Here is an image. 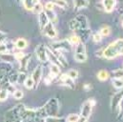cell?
<instances>
[{"label": "cell", "instance_id": "1", "mask_svg": "<svg viewBox=\"0 0 123 122\" xmlns=\"http://www.w3.org/2000/svg\"><path fill=\"white\" fill-rule=\"evenodd\" d=\"M59 109L60 105L58 100L56 98H51L43 107L35 110L36 120H43L45 117L50 116H58Z\"/></svg>", "mask_w": 123, "mask_h": 122}, {"label": "cell", "instance_id": "2", "mask_svg": "<svg viewBox=\"0 0 123 122\" xmlns=\"http://www.w3.org/2000/svg\"><path fill=\"white\" fill-rule=\"evenodd\" d=\"M94 105H95V100L93 98H90V99L86 100L82 104L81 110H80V119H79V121L85 122L89 120Z\"/></svg>", "mask_w": 123, "mask_h": 122}, {"label": "cell", "instance_id": "3", "mask_svg": "<svg viewBox=\"0 0 123 122\" xmlns=\"http://www.w3.org/2000/svg\"><path fill=\"white\" fill-rule=\"evenodd\" d=\"M25 105L18 104L13 108L10 109L5 114V120L8 121H21V112Z\"/></svg>", "mask_w": 123, "mask_h": 122}, {"label": "cell", "instance_id": "4", "mask_svg": "<svg viewBox=\"0 0 123 122\" xmlns=\"http://www.w3.org/2000/svg\"><path fill=\"white\" fill-rule=\"evenodd\" d=\"M52 47L53 50L55 51H59V52H67L70 53L72 51V44L69 42L68 39H63L59 41H55L54 43H52Z\"/></svg>", "mask_w": 123, "mask_h": 122}, {"label": "cell", "instance_id": "5", "mask_svg": "<svg viewBox=\"0 0 123 122\" xmlns=\"http://www.w3.org/2000/svg\"><path fill=\"white\" fill-rule=\"evenodd\" d=\"M35 55L36 58L41 63H46L48 61L47 55V47L44 44H39L35 48Z\"/></svg>", "mask_w": 123, "mask_h": 122}, {"label": "cell", "instance_id": "6", "mask_svg": "<svg viewBox=\"0 0 123 122\" xmlns=\"http://www.w3.org/2000/svg\"><path fill=\"white\" fill-rule=\"evenodd\" d=\"M118 55V50L111 43L108 47H106L105 49H103V57L108 59V60H112L114 58H116Z\"/></svg>", "mask_w": 123, "mask_h": 122}, {"label": "cell", "instance_id": "7", "mask_svg": "<svg viewBox=\"0 0 123 122\" xmlns=\"http://www.w3.org/2000/svg\"><path fill=\"white\" fill-rule=\"evenodd\" d=\"M123 99V89H121L119 92H117V93L114 94V96L112 97L111 99V103H110V106H111V110L112 111H116L119 105V103L121 102V100Z\"/></svg>", "mask_w": 123, "mask_h": 122}, {"label": "cell", "instance_id": "8", "mask_svg": "<svg viewBox=\"0 0 123 122\" xmlns=\"http://www.w3.org/2000/svg\"><path fill=\"white\" fill-rule=\"evenodd\" d=\"M42 31H43V33H44L47 37H49V38H55V37L57 36V31L55 30V26H54V24H53L52 21H50V22L44 27V29L42 30Z\"/></svg>", "mask_w": 123, "mask_h": 122}, {"label": "cell", "instance_id": "9", "mask_svg": "<svg viewBox=\"0 0 123 122\" xmlns=\"http://www.w3.org/2000/svg\"><path fill=\"white\" fill-rule=\"evenodd\" d=\"M59 82L62 83V85L69 87L71 89H74L75 88V83H74V79L71 78L67 73H63L59 76Z\"/></svg>", "mask_w": 123, "mask_h": 122}, {"label": "cell", "instance_id": "10", "mask_svg": "<svg viewBox=\"0 0 123 122\" xmlns=\"http://www.w3.org/2000/svg\"><path fill=\"white\" fill-rule=\"evenodd\" d=\"M42 73H43V70H42L41 66H37L33 70V72L31 73V77H32V79L34 81V88H36L39 85V83H40V81L42 79Z\"/></svg>", "mask_w": 123, "mask_h": 122}, {"label": "cell", "instance_id": "11", "mask_svg": "<svg viewBox=\"0 0 123 122\" xmlns=\"http://www.w3.org/2000/svg\"><path fill=\"white\" fill-rule=\"evenodd\" d=\"M78 31L77 32V35L79 36L80 38V41L83 42V43H87L91 37V34H92V30H90L89 28H86V29H80V30H76Z\"/></svg>", "mask_w": 123, "mask_h": 122}, {"label": "cell", "instance_id": "12", "mask_svg": "<svg viewBox=\"0 0 123 122\" xmlns=\"http://www.w3.org/2000/svg\"><path fill=\"white\" fill-rule=\"evenodd\" d=\"M50 21H51V20H50L48 14H47V12H46V11H43V12H41L38 14V23H39V27H40L41 30H43L44 27H45Z\"/></svg>", "mask_w": 123, "mask_h": 122}, {"label": "cell", "instance_id": "13", "mask_svg": "<svg viewBox=\"0 0 123 122\" xmlns=\"http://www.w3.org/2000/svg\"><path fill=\"white\" fill-rule=\"evenodd\" d=\"M102 5L104 8V11L106 12H114L116 6H117V0H102Z\"/></svg>", "mask_w": 123, "mask_h": 122}, {"label": "cell", "instance_id": "14", "mask_svg": "<svg viewBox=\"0 0 123 122\" xmlns=\"http://www.w3.org/2000/svg\"><path fill=\"white\" fill-rule=\"evenodd\" d=\"M89 6V0H74V7L76 10L86 9Z\"/></svg>", "mask_w": 123, "mask_h": 122}, {"label": "cell", "instance_id": "15", "mask_svg": "<svg viewBox=\"0 0 123 122\" xmlns=\"http://www.w3.org/2000/svg\"><path fill=\"white\" fill-rule=\"evenodd\" d=\"M30 59H31V55H26L20 61H18L20 63V70L21 72H25L28 68V65L30 63Z\"/></svg>", "mask_w": 123, "mask_h": 122}, {"label": "cell", "instance_id": "16", "mask_svg": "<svg viewBox=\"0 0 123 122\" xmlns=\"http://www.w3.org/2000/svg\"><path fill=\"white\" fill-rule=\"evenodd\" d=\"M69 29L73 31H76V30L82 29L81 24L79 23V21L76 18H73L70 22H69Z\"/></svg>", "mask_w": 123, "mask_h": 122}, {"label": "cell", "instance_id": "17", "mask_svg": "<svg viewBox=\"0 0 123 122\" xmlns=\"http://www.w3.org/2000/svg\"><path fill=\"white\" fill-rule=\"evenodd\" d=\"M39 2L40 0H23V7L27 11H32L34 6Z\"/></svg>", "mask_w": 123, "mask_h": 122}, {"label": "cell", "instance_id": "18", "mask_svg": "<svg viewBox=\"0 0 123 122\" xmlns=\"http://www.w3.org/2000/svg\"><path fill=\"white\" fill-rule=\"evenodd\" d=\"M27 47H28V41L25 38H18L15 41V48L16 49L22 51V50H25Z\"/></svg>", "mask_w": 123, "mask_h": 122}, {"label": "cell", "instance_id": "19", "mask_svg": "<svg viewBox=\"0 0 123 122\" xmlns=\"http://www.w3.org/2000/svg\"><path fill=\"white\" fill-rule=\"evenodd\" d=\"M74 60L78 63H83V62H86L88 56H87V54L86 53H78V52H74Z\"/></svg>", "mask_w": 123, "mask_h": 122}, {"label": "cell", "instance_id": "20", "mask_svg": "<svg viewBox=\"0 0 123 122\" xmlns=\"http://www.w3.org/2000/svg\"><path fill=\"white\" fill-rule=\"evenodd\" d=\"M61 66L57 65V64H55V63H51L50 65V73L52 74H54L55 76H58L60 74V72H61V69H60Z\"/></svg>", "mask_w": 123, "mask_h": 122}, {"label": "cell", "instance_id": "21", "mask_svg": "<svg viewBox=\"0 0 123 122\" xmlns=\"http://www.w3.org/2000/svg\"><path fill=\"white\" fill-rule=\"evenodd\" d=\"M75 18H76V19L79 21V23L81 24V27H82V29H86V28H89V21H88V18H87L85 15H82V14H80V15H77Z\"/></svg>", "mask_w": 123, "mask_h": 122}, {"label": "cell", "instance_id": "22", "mask_svg": "<svg viewBox=\"0 0 123 122\" xmlns=\"http://www.w3.org/2000/svg\"><path fill=\"white\" fill-rule=\"evenodd\" d=\"M96 75H97V79L100 80V81H106V80H108L109 77H110V73H109L107 71H105V70L99 71Z\"/></svg>", "mask_w": 123, "mask_h": 122}, {"label": "cell", "instance_id": "23", "mask_svg": "<svg viewBox=\"0 0 123 122\" xmlns=\"http://www.w3.org/2000/svg\"><path fill=\"white\" fill-rule=\"evenodd\" d=\"M12 63L6 62V61H4V60L0 61V70H1V71H4V72H6V73H9L10 71H12Z\"/></svg>", "mask_w": 123, "mask_h": 122}, {"label": "cell", "instance_id": "24", "mask_svg": "<svg viewBox=\"0 0 123 122\" xmlns=\"http://www.w3.org/2000/svg\"><path fill=\"white\" fill-rule=\"evenodd\" d=\"M112 84L117 90H121L123 89V78H113Z\"/></svg>", "mask_w": 123, "mask_h": 122}, {"label": "cell", "instance_id": "25", "mask_svg": "<svg viewBox=\"0 0 123 122\" xmlns=\"http://www.w3.org/2000/svg\"><path fill=\"white\" fill-rule=\"evenodd\" d=\"M1 59L6 62H9V63H12L13 61H16L15 57H14V55L12 54H4V55H1Z\"/></svg>", "mask_w": 123, "mask_h": 122}, {"label": "cell", "instance_id": "26", "mask_svg": "<svg viewBox=\"0 0 123 122\" xmlns=\"http://www.w3.org/2000/svg\"><path fill=\"white\" fill-rule=\"evenodd\" d=\"M24 86H25L28 90H31V89L34 88V81H33L31 75V76H27V78H26V80H25V82H24Z\"/></svg>", "mask_w": 123, "mask_h": 122}, {"label": "cell", "instance_id": "27", "mask_svg": "<svg viewBox=\"0 0 123 122\" xmlns=\"http://www.w3.org/2000/svg\"><path fill=\"white\" fill-rule=\"evenodd\" d=\"M68 40H69V42L72 44V46H76L78 43L81 42V41H80V38H79V36H78L77 34H73V35H71V36L68 38Z\"/></svg>", "mask_w": 123, "mask_h": 122}, {"label": "cell", "instance_id": "28", "mask_svg": "<svg viewBox=\"0 0 123 122\" xmlns=\"http://www.w3.org/2000/svg\"><path fill=\"white\" fill-rule=\"evenodd\" d=\"M18 75L19 73H12L8 76V81L12 84H16L18 83Z\"/></svg>", "mask_w": 123, "mask_h": 122}, {"label": "cell", "instance_id": "29", "mask_svg": "<svg viewBox=\"0 0 123 122\" xmlns=\"http://www.w3.org/2000/svg\"><path fill=\"white\" fill-rule=\"evenodd\" d=\"M80 119V115L76 114H71L66 117V121L68 122H78Z\"/></svg>", "mask_w": 123, "mask_h": 122}, {"label": "cell", "instance_id": "30", "mask_svg": "<svg viewBox=\"0 0 123 122\" xmlns=\"http://www.w3.org/2000/svg\"><path fill=\"white\" fill-rule=\"evenodd\" d=\"M99 33L103 36V37H107L111 34V28L109 26H103L100 30H99Z\"/></svg>", "mask_w": 123, "mask_h": 122}, {"label": "cell", "instance_id": "31", "mask_svg": "<svg viewBox=\"0 0 123 122\" xmlns=\"http://www.w3.org/2000/svg\"><path fill=\"white\" fill-rule=\"evenodd\" d=\"M54 4L59 8H62V9H66L68 7V2L66 0H53Z\"/></svg>", "mask_w": 123, "mask_h": 122}, {"label": "cell", "instance_id": "32", "mask_svg": "<svg viewBox=\"0 0 123 122\" xmlns=\"http://www.w3.org/2000/svg\"><path fill=\"white\" fill-rule=\"evenodd\" d=\"M114 78H123V69H117L112 72Z\"/></svg>", "mask_w": 123, "mask_h": 122}, {"label": "cell", "instance_id": "33", "mask_svg": "<svg viewBox=\"0 0 123 122\" xmlns=\"http://www.w3.org/2000/svg\"><path fill=\"white\" fill-rule=\"evenodd\" d=\"M8 97H9V92L7 91L6 89L2 88L0 90V101L1 102L2 101H5V100L8 99Z\"/></svg>", "mask_w": 123, "mask_h": 122}, {"label": "cell", "instance_id": "34", "mask_svg": "<svg viewBox=\"0 0 123 122\" xmlns=\"http://www.w3.org/2000/svg\"><path fill=\"white\" fill-rule=\"evenodd\" d=\"M67 74L71 77V78H73V79H76L77 77H78V71L77 70H74V69H71V70H69L68 72H67Z\"/></svg>", "mask_w": 123, "mask_h": 122}, {"label": "cell", "instance_id": "35", "mask_svg": "<svg viewBox=\"0 0 123 122\" xmlns=\"http://www.w3.org/2000/svg\"><path fill=\"white\" fill-rule=\"evenodd\" d=\"M74 52H78V53H86V47H85V43L80 42L75 46V51Z\"/></svg>", "mask_w": 123, "mask_h": 122}, {"label": "cell", "instance_id": "36", "mask_svg": "<svg viewBox=\"0 0 123 122\" xmlns=\"http://www.w3.org/2000/svg\"><path fill=\"white\" fill-rule=\"evenodd\" d=\"M44 11V8H43V5L39 2V3H37L35 6H34V8H33V10H32V12H34V13H36V14H39L41 12H43Z\"/></svg>", "mask_w": 123, "mask_h": 122}, {"label": "cell", "instance_id": "37", "mask_svg": "<svg viewBox=\"0 0 123 122\" xmlns=\"http://www.w3.org/2000/svg\"><path fill=\"white\" fill-rule=\"evenodd\" d=\"M12 96H13L14 99L19 100V99H22V97L24 96V92H23V91H21V90H15L14 92L12 93Z\"/></svg>", "mask_w": 123, "mask_h": 122}, {"label": "cell", "instance_id": "38", "mask_svg": "<svg viewBox=\"0 0 123 122\" xmlns=\"http://www.w3.org/2000/svg\"><path fill=\"white\" fill-rule=\"evenodd\" d=\"M102 37H103V36H102L99 32H95V33L92 34V41H93L94 43H99V42L102 41Z\"/></svg>", "mask_w": 123, "mask_h": 122}, {"label": "cell", "instance_id": "39", "mask_svg": "<svg viewBox=\"0 0 123 122\" xmlns=\"http://www.w3.org/2000/svg\"><path fill=\"white\" fill-rule=\"evenodd\" d=\"M26 78H27V75H26L25 72H20L19 75H18V84H24Z\"/></svg>", "mask_w": 123, "mask_h": 122}, {"label": "cell", "instance_id": "40", "mask_svg": "<svg viewBox=\"0 0 123 122\" xmlns=\"http://www.w3.org/2000/svg\"><path fill=\"white\" fill-rule=\"evenodd\" d=\"M7 53H9V50H8L6 42L0 43V55H4V54H7Z\"/></svg>", "mask_w": 123, "mask_h": 122}, {"label": "cell", "instance_id": "41", "mask_svg": "<svg viewBox=\"0 0 123 122\" xmlns=\"http://www.w3.org/2000/svg\"><path fill=\"white\" fill-rule=\"evenodd\" d=\"M55 4H54V2L53 1H48L46 4H45V11H54V9H55Z\"/></svg>", "mask_w": 123, "mask_h": 122}, {"label": "cell", "instance_id": "42", "mask_svg": "<svg viewBox=\"0 0 123 122\" xmlns=\"http://www.w3.org/2000/svg\"><path fill=\"white\" fill-rule=\"evenodd\" d=\"M26 55L23 53V52H17V53H14V57L16 61H20Z\"/></svg>", "mask_w": 123, "mask_h": 122}, {"label": "cell", "instance_id": "43", "mask_svg": "<svg viewBox=\"0 0 123 122\" xmlns=\"http://www.w3.org/2000/svg\"><path fill=\"white\" fill-rule=\"evenodd\" d=\"M8 40V36H7V33H5L4 31L0 30V43L2 42H5Z\"/></svg>", "mask_w": 123, "mask_h": 122}, {"label": "cell", "instance_id": "44", "mask_svg": "<svg viewBox=\"0 0 123 122\" xmlns=\"http://www.w3.org/2000/svg\"><path fill=\"white\" fill-rule=\"evenodd\" d=\"M7 74V73L6 72H4V71H1L0 70V84L4 81V79H5V75Z\"/></svg>", "mask_w": 123, "mask_h": 122}, {"label": "cell", "instance_id": "45", "mask_svg": "<svg viewBox=\"0 0 123 122\" xmlns=\"http://www.w3.org/2000/svg\"><path fill=\"white\" fill-rule=\"evenodd\" d=\"M83 89H84V90H85L86 92L91 91V89H92V85H91L90 83H86V84H84V86H83Z\"/></svg>", "mask_w": 123, "mask_h": 122}, {"label": "cell", "instance_id": "46", "mask_svg": "<svg viewBox=\"0 0 123 122\" xmlns=\"http://www.w3.org/2000/svg\"><path fill=\"white\" fill-rule=\"evenodd\" d=\"M118 55H123V46L119 49V51H118Z\"/></svg>", "mask_w": 123, "mask_h": 122}, {"label": "cell", "instance_id": "47", "mask_svg": "<svg viewBox=\"0 0 123 122\" xmlns=\"http://www.w3.org/2000/svg\"><path fill=\"white\" fill-rule=\"evenodd\" d=\"M121 26H122V28H123V21L121 22Z\"/></svg>", "mask_w": 123, "mask_h": 122}]
</instances>
